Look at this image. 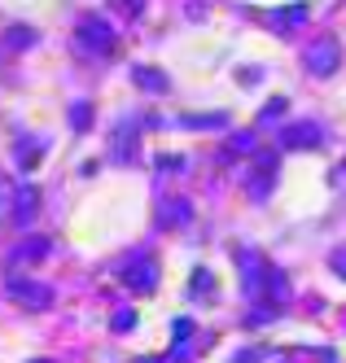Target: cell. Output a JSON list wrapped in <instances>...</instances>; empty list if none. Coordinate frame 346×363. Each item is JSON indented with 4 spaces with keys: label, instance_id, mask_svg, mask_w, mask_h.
<instances>
[{
    "label": "cell",
    "instance_id": "6da1fadb",
    "mask_svg": "<svg viewBox=\"0 0 346 363\" xmlns=\"http://www.w3.org/2000/svg\"><path fill=\"white\" fill-rule=\"evenodd\" d=\"M232 263H237V276H242V294H246L250 302L272 306V311H281V306L289 302V280H285V272L272 267L263 254H254V250H237Z\"/></svg>",
    "mask_w": 346,
    "mask_h": 363
},
{
    "label": "cell",
    "instance_id": "7a4b0ae2",
    "mask_svg": "<svg viewBox=\"0 0 346 363\" xmlns=\"http://www.w3.org/2000/svg\"><path fill=\"white\" fill-rule=\"evenodd\" d=\"M303 66H307V74H315V79H329V74L342 70V44L333 35H320L315 44H307Z\"/></svg>",
    "mask_w": 346,
    "mask_h": 363
},
{
    "label": "cell",
    "instance_id": "3957f363",
    "mask_svg": "<svg viewBox=\"0 0 346 363\" xmlns=\"http://www.w3.org/2000/svg\"><path fill=\"white\" fill-rule=\"evenodd\" d=\"M75 44L84 48V53H92V57H110L114 53V27L105 18H84L75 27Z\"/></svg>",
    "mask_w": 346,
    "mask_h": 363
},
{
    "label": "cell",
    "instance_id": "277c9868",
    "mask_svg": "<svg viewBox=\"0 0 346 363\" xmlns=\"http://www.w3.org/2000/svg\"><path fill=\"white\" fill-rule=\"evenodd\" d=\"M123 284L131 294H153L158 289V263L149 254H131V263L123 267Z\"/></svg>",
    "mask_w": 346,
    "mask_h": 363
},
{
    "label": "cell",
    "instance_id": "5b68a950",
    "mask_svg": "<svg viewBox=\"0 0 346 363\" xmlns=\"http://www.w3.org/2000/svg\"><path fill=\"white\" fill-rule=\"evenodd\" d=\"M276 145L281 149H320L325 145V127L320 123H289V127H281V136H276Z\"/></svg>",
    "mask_w": 346,
    "mask_h": 363
},
{
    "label": "cell",
    "instance_id": "8992f818",
    "mask_svg": "<svg viewBox=\"0 0 346 363\" xmlns=\"http://www.w3.org/2000/svg\"><path fill=\"white\" fill-rule=\"evenodd\" d=\"M5 294H9L18 306H26V311H44V306L53 302V294L44 289V284H36V280H9Z\"/></svg>",
    "mask_w": 346,
    "mask_h": 363
},
{
    "label": "cell",
    "instance_id": "52a82bcc",
    "mask_svg": "<svg viewBox=\"0 0 346 363\" xmlns=\"http://www.w3.org/2000/svg\"><path fill=\"white\" fill-rule=\"evenodd\" d=\"M36 206H40V189L36 184H18V193H13V223H31L36 219Z\"/></svg>",
    "mask_w": 346,
    "mask_h": 363
},
{
    "label": "cell",
    "instance_id": "ba28073f",
    "mask_svg": "<svg viewBox=\"0 0 346 363\" xmlns=\"http://www.w3.org/2000/svg\"><path fill=\"white\" fill-rule=\"evenodd\" d=\"M272 179H276V158H272V153H263L259 167H254V171H250V179H246V184H250V197H268Z\"/></svg>",
    "mask_w": 346,
    "mask_h": 363
},
{
    "label": "cell",
    "instance_id": "9c48e42d",
    "mask_svg": "<svg viewBox=\"0 0 346 363\" xmlns=\"http://www.w3.org/2000/svg\"><path fill=\"white\" fill-rule=\"evenodd\" d=\"M307 18H311V5H307V0H298V5L272 9V13H268V27H281V31H289V27H298V22H307Z\"/></svg>",
    "mask_w": 346,
    "mask_h": 363
},
{
    "label": "cell",
    "instance_id": "30bf717a",
    "mask_svg": "<svg viewBox=\"0 0 346 363\" xmlns=\"http://www.w3.org/2000/svg\"><path fill=\"white\" fill-rule=\"evenodd\" d=\"M193 219V201H184V197H167L163 201V223L167 228H184Z\"/></svg>",
    "mask_w": 346,
    "mask_h": 363
},
{
    "label": "cell",
    "instance_id": "8fae6325",
    "mask_svg": "<svg viewBox=\"0 0 346 363\" xmlns=\"http://www.w3.org/2000/svg\"><path fill=\"white\" fill-rule=\"evenodd\" d=\"M110 145H114V158H119V162H131V153H136V127H131V123H119Z\"/></svg>",
    "mask_w": 346,
    "mask_h": 363
},
{
    "label": "cell",
    "instance_id": "7c38bea8",
    "mask_svg": "<svg viewBox=\"0 0 346 363\" xmlns=\"http://www.w3.org/2000/svg\"><path fill=\"white\" fill-rule=\"evenodd\" d=\"M131 79H136L145 92H167L171 84H167V74L163 70H153V66H136V70H131Z\"/></svg>",
    "mask_w": 346,
    "mask_h": 363
},
{
    "label": "cell",
    "instance_id": "4fadbf2b",
    "mask_svg": "<svg viewBox=\"0 0 346 363\" xmlns=\"http://www.w3.org/2000/svg\"><path fill=\"white\" fill-rule=\"evenodd\" d=\"M44 254H48V237H31V241L18 245L13 258H18V263H36V258H44Z\"/></svg>",
    "mask_w": 346,
    "mask_h": 363
},
{
    "label": "cell",
    "instance_id": "5bb4252c",
    "mask_svg": "<svg viewBox=\"0 0 346 363\" xmlns=\"http://www.w3.org/2000/svg\"><path fill=\"white\" fill-rule=\"evenodd\" d=\"M189 284H193V289H189V294H193V298H206V302H210V298H215V276H210V272H206V267H198V272H193V280H189Z\"/></svg>",
    "mask_w": 346,
    "mask_h": 363
},
{
    "label": "cell",
    "instance_id": "9a60e30c",
    "mask_svg": "<svg viewBox=\"0 0 346 363\" xmlns=\"http://www.w3.org/2000/svg\"><path fill=\"white\" fill-rule=\"evenodd\" d=\"M285 114V96H272L268 106H263V114H259V123H276Z\"/></svg>",
    "mask_w": 346,
    "mask_h": 363
},
{
    "label": "cell",
    "instance_id": "2e32d148",
    "mask_svg": "<svg viewBox=\"0 0 346 363\" xmlns=\"http://www.w3.org/2000/svg\"><path fill=\"white\" fill-rule=\"evenodd\" d=\"M180 123H184V127H224V114H202V118L189 114V118H180Z\"/></svg>",
    "mask_w": 346,
    "mask_h": 363
},
{
    "label": "cell",
    "instance_id": "e0dca14e",
    "mask_svg": "<svg viewBox=\"0 0 346 363\" xmlns=\"http://www.w3.org/2000/svg\"><path fill=\"white\" fill-rule=\"evenodd\" d=\"M250 145H254V136H250V132H237V136L228 140V153H250Z\"/></svg>",
    "mask_w": 346,
    "mask_h": 363
},
{
    "label": "cell",
    "instance_id": "ac0fdd59",
    "mask_svg": "<svg viewBox=\"0 0 346 363\" xmlns=\"http://www.w3.org/2000/svg\"><path fill=\"white\" fill-rule=\"evenodd\" d=\"M88 114H92V110H88V106H75V110H70V127H75V132H84V127H88V123H92V118H88Z\"/></svg>",
    "mask_w": 346,
    "mask_h": 363
},
{
    "label": "cell",
    "instance_id": "d6986e66",
    "mask_svg": "<svg viewBox=\"0 0 346 363\" xmlns=\"http://www.w3.org/2000/svg\"><path fill=\"white\" fill-rule=\"evenodd\" d=\"M18 162H22V167H36V162H40V153H36V140H22V153H18Z\"/></svg>",
    "mask_w": 346,
    "mask_h": 363
},
{
    "label": "cell",
    "instance_id": "ffe728a7",
    "mask_svg": "<svg viewBox=\"0 0 346 363\" xmlns=\"http://www.w3.org/2000/svg\"><path fill=\"white\" fill-rule=\"evenodd\" d=\"M114 328H119V333H131V328H136V311H119V315H114Z\"/></svg>",
    "mask_w": 346,
    "mask_h": 363
},
{
    "label": "cell",
    "instance_id": "44dd1931",
    "mask_svg": "<svg viewBox=\"0 0 346 363\" xmlns=\"http://www.w3.org/2000/svg\"><path fill=\"white\" fill-rule=\"evenodd\" d=\"M114 9H123L127 18H141V9H145V0H114Z\"/></svg>",
    "mask_w": 346,
    "mask_h": 363
},
{
    "label": "cell",
    "instance_id": "7402d4cb",
    "mask_svg": "<svg viewBox=\"0 0 346 363\" xmlns=\"http://www.w3.org/2000/svg\"><path fill=\"white\" fill-rule=\"evenodd\" d=\"M329 267H333V272H337V276L346 280V245H342V250H337V254L329 258Z\"/></svg>",
    "mask_w": 346,
    "mask_h": 363
},
{
    "label": "cell",
    "instance_id": "603a6c76",
    "mask_svg": "<svg viewBox=\"0 0 346 363\" xmlns=\"http://www.w3.org/2000/svg\"><path fill=\"white\" fill-rule=\"evenodd\" d=\"M5 40H13V48H26V44H31V40H36V31H9Z\"/></svg>",
    "mask_w": 346,
    "mask_h": 363
},
{
    "label": "cell",
    "instance_id": "cb8c5ba5",
    "mask_svg": "<svg viewBox=\"0 0 346 363\" xmlns=\"http://www.w3.org/2000/svg\"><path fill=\"white\" fill-rule=\"evenodd\" d=\"M193 337V320H175V342H189Z\"/></svg>",
    "mask_w": 346,
    "mask_h": 363
},
{
    "label": "cell",
    "instance_id": "d4e9b609",
    "mask_svg": "<svg viewBox=\"0 0 346 363\" xmlns=\"http://www.w3.org/2000/svg\"><path fill=\"white\" fill-rule=\"evenodd\" d=\"M141 363H153V359H141Z\"/></svg>",
    "mask_w": 346,
    "mask_h": 363
}]
</instances>
